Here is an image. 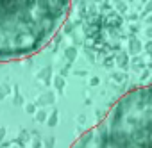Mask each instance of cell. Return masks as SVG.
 <instances>
[{
	"label": "cell",
	"instance_id": "6da1fadb",
	"mask_svg": "<svg viewBox=\"0 0 152 148\" xmlns=\"http://www.w3.org/2000/svg\"><path fill=\"white\" fill-rule=\"evenodd\" d=\"M72 0H0V61L41 52L68 18Z\"/></svg>",
	"mask_w": 152,
	"mask_h": 148
},
{
	"label": "cell",
	"instance_id": "7a4b0ae2",
	"mask_svg": "<svg viewBox=\"0 0 152 148\" xmlns=\"http://www.w3.org/2000/svg\"><path fill=\"white\" fill-rule=\"evenodd\" d=\"M70 148H152V84L118 98Z\"/></svg>",
	"mask_w": 152,
	"mask_h": 148
}]
</instances>
